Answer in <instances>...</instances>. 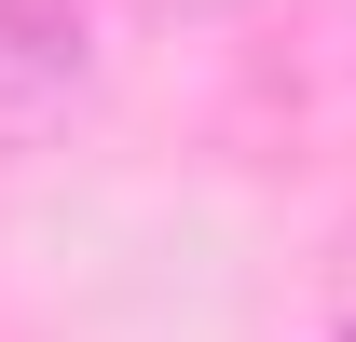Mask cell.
Segmentation results:
<instances>
[{
  "label": "cell",
  "instance_id": "cell-1",
  "mask_svg": "<svg viewBox=\"0 0 356 342\" xmlns=\"http://www.w3.org/2000/svg\"><path fill=\"white\" fill-rule=\"evenodd\" d=\"M96 96V14L83 0H0V165L42 151Z\"/></svg>",
  "mask_w": 356,
  "mask_h": 342
},
{
  "label": "cell",
  "instance_id": "cell-2",
  "mask_svg": "<svg viewBox=\"0 0 356 342\" xmlns=\"http://www.w3.org/2000/svg\"><path fill=\"white\" fill-rule=\"evenodd\" d=\"M137 14H220V0H137Z\"/></svg>",
  "mask_w": 356,
  "mask_h": 342
},
{
  "label": "cell",
  "instance_id": "cell-3",
  "mask_svg": "<svg viewBox=\"0 0 356 342\" xmlns=\"http://www.w3.org/2000/svg\"><path fill=\"white\" fill-rule=\"evenodd\" d=\"M343 342H356V329H343Z\"/></svg>",
  "mask_w": 356,
  "mask_h": 342
}]
</instances>
